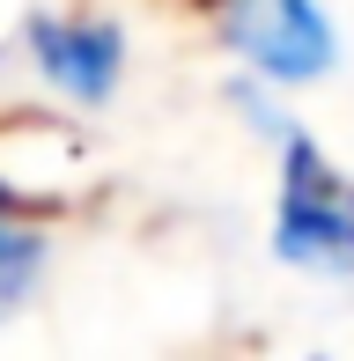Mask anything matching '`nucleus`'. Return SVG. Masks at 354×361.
I'll return each instance as SVG.
<instances>
[{"label": "nucleus", "instance_id": "f257e3e1", "mask_svg": "<svg viewBox=\"0 0 354 361\" xmlns=\"http://www.w3.org/2000/svg\"><path fill=\"white\" fill-rule=\"evenodd\" d=\"M273 251L288 266H354V214L347 177L317 155V140L288 133L281 147V214H273Z\"/></svg>", "mask_w": 354, "mask_h": 361}, {"label": "nucleus", "instance_id": "f03ea898", "mask_svg": "<svg viewBox=\"0 0 354 361\" xmlns=\"http://www.w3.org/2000/svg\"><path fill=\"white\" fill-rule=\"evenodd\" d=\"M229 44L266 81H317L340 59V37L317 15V0H229Z\"/></svg>", "mask_w": 354, "mask_h": 361}, {"label": "nucleus", "instance_id": "7ed1b4c3", "mask_svg": "<svg viewBox=\"0 0 354 361\" xmlns=\"http://www.w3.org/2000/svg\"><path fill=\"white\" fill-rule=\"evenodd\" d=\"M30 52H37L44 81H59L67 96H82V104H104L111 89H118V67H126V37L111 23H59V15H44V23H30Z\"/></svg>", "mask_w": 354, "mask_h": 361}, {"label": "nucleus", "instance_id": "20e7f679", "mask_svg": "<svg viewBox=\"0 0 354 361\" xmlns=\"http://www.w3.org/2000/svg\"><path fill=\"white\" fill-rule=\"evenodd\" d=\"M44 266V236L37 228H8V207H0V302H15Z\"/></svg>", "mask_w": 354, "mask_h": 361}, {"label": "nucleus", "instance_id": "39448f33", "mask_svg": "<svg viewBox=\"0 0 354 361\" xmlns=\"http://www.w3.org/2000/svg\"><path fill=\"white\" fill-rule=\"evenodd\" d=\"M0 207H15V200H8V185H0Z\"/></svg>", "mask_w": 354, "mask_h": 361}, {"label": "nucleus", "instance_id": "423d86ee", "mask_svg": "<svg viewBox=\"0 0 354 361\" xmlns=\"http://www.w3.org/2000/svg\"><path fill=\"white\" fill-rule=\"evenodd\" d=\"M347 214H354V185H347Z\"/></svg>", "mask_w": 354, "mask_h": 361}]
</instances>
